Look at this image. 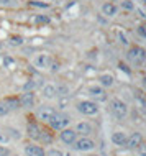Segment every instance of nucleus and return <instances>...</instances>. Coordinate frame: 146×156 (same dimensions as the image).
<instances>
[{
    "mask_svg": "<svg viewBox=\"0 0 146 156\" xmlns=\"http://www.w3.org/2000/svg\"><path fill=\"white\" fill-rule=\"evenodd\" d=\"M35 62L38 67H41V69H46V67H49V64H51V58H49L48 54H40Z\"/></svg>",
    "mask_w": 146,
    "mask_h": 156,
    "instance_id": "obj_13",
    "label": "nucleus"
},
{
    "mask_svg": "<svg viewBox=\"0 0 146 156\" xmlns=\"http://www.w3.org/2000/svg\"><path fill=\"white\" fill-rule=\"evenodd\" d=\"M102 13L107 15V16H113L116 13V7L113 3H103L102 5Z\"/></svg>",
    "mask_w": 146,
    "mask_h": 156,
    "instance_id": "obj_17",
    "label": "nucleus"
},
{
    "mask_svg": "<svg viewBox=\"0 0 146 156\" xmlns=\"http://www.w3.org/2000/svg\"><path fill=\"white\" fill-rule=\"evenodd\" d=\"M69 115H66V113H54L53 115V119L49 120V123H51V126L54 130H62V128H66V126L69 125Z\"/></svg>",
    "mask_w": 146,
    "mask_h": 156,
    "instance_id": "obj_3",
    "label": "nucleus"
},
{
    "mask_svg": "<svg viewBox=\"0 0 146 156\" xmlns=\"http://www.w3.org/2000/svg\"><path fill=\"white\" fill-rule=\"evenodd\" d=\"M5 100H7V104H8V108H10V112H12V110H18V108L22 107L18 99H5Z\"/></svg>",
    "mask_w": 146,
    "mask_h": 156,
    "instance_id": "obj_19",
    "label": "nucleus"
},
{
    "mask_svg": "<svg viewBox=\"0 0 146 156\" xmlns=\"http://www.w3.org/2000/svg\"><path fill=\"white\" fill-rule=\"evenodd\" d=\"M54 113H56V110H54L53 107H46V105H44V107H41L40 110H38V117L41 120H46V122H49L53 119V115Z\"/></svg>",
    "mask_w": 146,
    "mask_h": 156,
    "instance_id": "obj_9",
    "label": "nucleus"
},
{
    "mask_svg": "<svg viewBox=\"0 0 146 156\" xmlns=\"http://www.w3.org/2000/svg\"><path fill=\"white\" fill-rule=\"evenodd\" d=\"M92 156H95V154H92Z\"/></svg>",
    "mask_w": 146,
    "mask_h": 156,
    "instance_id": "obj_40",
    "label": "nucleus"
},
{
    "mask_svg": "<svg viewBox=\"0 0 146 156\" xmlns=\"http://www.w3.org/2000/svg\"><path fill=\"white\" fill-rule=\"evenodd\" d=\"M141 2H143V3H146V0H141Z\"/></svg>",
    "mask_w": 146,
    "mask_h": 156,
    "instance_id": "obj_39",
    "label": "nucleus"
},
{
    "mask_svg": "<svg viewBox=\"0 0 146 156\" xmlns=\"http://www.w3.org/2000/svg\"><path fill=\"white\" fill-rule=\"evenodd\" d=\"M74 145H76V150H79V151H90L95 148V143L87 136H82L81 140H76Z\"/></svg>",
    "mask_w": 146,
    "mask_h": 156,
    "instance_id": "obj_5",
    "label": "nucleus"
},
{
    "mask_svg": "<svg viewBox=\"0 0 146 156\" xmlns=\"http://www.w3.org/2000/svg\"><path fill=\"white\" fill-rule=\"evenodd\" d=\"M44 156H62V151L61 150H56V148H53V150H49Z\"/></svg>",
    "mask_w": 146,
    "mask_h": 156,
    "instance_id": "obj_32",
    "label": "nucleus"
},
{
    "mask_svg": "<svg viewBox=\"0 0 146 156\" xmlns=\"http://www.w3.org/2000/svg\"><path fill=\"white\" fill-rule=\"evenodd\" d=\"M99 81H100V84H102L103 87H112L113 86V76L112 74H102L99 77Z\"/></svg>",
    "mask_w": 146,
    "mask_h": 156,
    "instance_id": "obj_18",
    "label": "nucleus"
},
{
    "mask_svg": "<svg viewBox=\"0 0 146 156\" xmlns=\"http://www.w3.org/2000/svg\"><path fill=\"white\" fill-rule=\"evenodd\" d=\"M112 141H113L115 145H118V146H123L125 143H127V135H125L123 132H115L113 135H112Z\"/></svg>",
    "mask_w": 146,
    "mask_h": 156,
    "instance_id": "obj_15",
    "label": "nucleus"
},
{
    "mask_svg": "<svg viewBox=\"0 0 146 156\" xmlns=\"http://www.w3.org/2000/svg\"><path fill=\"white\" fill-rule=\"evenodd\" d=\"M141 141H143L141 133H133L130 138H127V143H125V145H127L130 150H135V148H138V146L141 145Z\"/></svg>",
    "mask_w": 146,
    "mask_h": 156,
    "instance_id": "obj_8",
    "label": "nucleus"
},
{
    "mask_svg": "<svg viewBox=\"0 0 146 156\" xmlns=\"http://www.w3.org/2000/svg\"><path fill=\"white\" fill-rule=\"evenodd\" d=\"M10 133H13L12 136H13V138H16V140L20 138V133H18V130H16V132H15V130H10Z\"/></svg>",
    "mask_w": 146,
    "mask_h": 156,
    "instance_id": "obj_35",
    "label": "nucleus"
},
{
    "mask_svg": "<svg viewBox=\"0 0 146 156\" xmlns=\"http://www.w3.org/2000/svg\"><path fill=\"white\" fill-rule=\"evenodd\" d=\"M35 22L38 23V25H48L49 23V18H48V16H44V15H36Z\"/></svg>",
    "mask_w": 146,
    "mask_h": 156,
    "instance_id": "obj_24",
    "label": "nucleus"
},
{
    "mask_svg": "<svg viewBox=\"0 0 146 156\" xmlns=\"http://www.w3.org/2000/svg\"><path fill=\"white\" fill-rule=\"evenodd\" d=\"M122 7L125 8V10H133V8H135V5H133L131 0H123V2H122Z\"/></svg>",
    "mask_w": 146,
    "mask_h": 156,
    "instance_id": "obj_29",
    "label": "nucleus"
},
{
    "mask_svg": "<svg viewBox=\"0 0 146 156\" xmlns=\"http://www.w3.org/2000/svg\"><path fill=\"white\" fill-rule=\"evenodd\" d=\"M8 141H10L8 133H5V132H2V130H0V145H5V143H8Z\"/></svg>",
    "mask_w": 146,
    "mask_h": 156,
    "instance_id": "obj_28",
    "label": "nucleus"
},
{
    "mask_svg": "<svg viewBox=\"0 0 146 156\" xmlns=\"http://www.w3.org/2000/svg\"><path fill=\"white\" fill-rule=\"evenodd\" d=\"M76 133H81V135H84V136H87V135L92 133V125L87 123V122H79L76 125Z\"/></svg>",
    "mask_w": 146,
    "mask_h": 156,
    "instance_id": "obj_10",
    "label": "nucleus"
},
{
    "mask_svg": "<svg viewBox=\"0 0 146 156\" xmlns=\"http://www.w3.org/2000/svg\"><path fill=\"white\" fill-rule=\"evenodd\" d=\"M43 97L44 99H53V97H56V86H53V84L44 86L43 87Z\"/></svg>",
    "mask_w": 146,
    "mask_h": 156,
    "instance_id": "obj_16",
    "label": "nucleus"
},
{
    "mask_svg": "<svg viewBox=\"0 0 146 156\" xmlns=\"http://www.w3.org/2000/svg\"><path fill=\"white\" fill-rule=\"evenodd\" d=\"M140 33L146 38V27H140Z\"/></svg>",
    "mask_w": 146,
    "mask_h": 156,
    "instance_id": "obj_36",
    "label": "nucleus"
},
{
    "mask_svg": "<svg viewBox=\"0 0 146 156\" xmlns=\"http://www.w3.org/2000/svg\"><path fill=\"white\" fill-rule=\"evenodd\" d=\"M128 59H130L135 66H140L146 61V51L140 46H133V48L128 51Z\"/></svg>",
    "mask_w": 146,
    "mask_h": 156,
    "instance_id": "obj_1",
    "label": "nucleus"
},
{
    "mask_svg": "<svg viewBox=\"0 0 146 156\" xmlns=\"http://www.w3.org/2000/svg\"><path fill=\"white\" fill-rule=\"evenodd\" d=\"M0 5H5V7H16V5H18V0H0Z\"/></svg>",
    "mask_w": 146,
    "mask_h": 156,
    "instance_id": "obj_27",
    "label": "nucleus"
},
{
    "mask_svg": "<svg viewBox=\"0 0 146 156\" xmlns=\"http://www.w3.org/2000/svg\"><path fill=\"white\" fill-rule=\"evenodd\" d=\"M25 154L26 156H44V151L36 145H26L25 146Z\"/></svg>",
    "mask_w": 146,
    "mask_h": 156,
    "instance_id": "obj_11",
    "label": "nucleus"
},
{
    "mask_svg": "<svg viewBox=\"0 0 146 156\" xmlns=\"http://www.w3.org/2000/svg\"><path fill=\"white\" fill-rule=\"evenodd\" d=\"M38 140H41L43 143H51V140H53V138L49 136V135H48L46 132H40V136H38Z\"/></svg>",
    "mask_w": 146,
    "mask_h": 156,
    "instance_id": "obj_25",
    "label": "nucleus"
},
{
    "mask_svg": "<svg viewBox=\"0 0 146 156\" xmlns=\"http://www.w3.org/2000/svg\"><path fill=\"white\" fill-rule=\"evenodd\" d=\"M77 108H79V112L84 113V115H95V113L99 112L97 104L92 102V100H82V102L77 105Z\"/></svg>",
    "mask_w": 146,
    "mask_h": 156,
    "instance_id": "obj_4",
    "label": "nucleus"
},
{
    "mask_svg": "<svg viewBox=\"0 0 146 156\" xmlns=\"http://www.w3.org/2000/svg\"><path fill=\"white\" fill-rule=\"evenodd\" d=\"M30 5L31 7H38V8H48V3L46 2H35V0H31Z\"/></svg>",
    "mask_w": 146,
    "mask_h": 156,
    "instance_id": "obj_31",
    "label": "nucleus"
},
{
    "mask_svg": "<svg viewBox=\"0 0 146 156\" xmlns=\"http://www.w3.org/2000/svg\"><path fill=\"white\" fill-rule=\"evenodd\" d=\"M20 105L22 107H26V108H30L35 105V95H33V92H25V94H22V97H20Z\"/></svg>",
    "mask_w": 146,
    "mask_h": 156,
    "instance_id": "obj_7",
    "label": "nucleus"
},
{
    "mask_svg": "<svg viewBox=\"0 0 146 156\" xmlns=\"http://www.w3.org/2000/svg\"><path fill=\"white\" fill-rule=\"evenodd\" d=\"M22 44H23L22 36H12L10 38V46H22Z\"/></svg>",
    "mask_w": 146,
    "mask_h": 156,
    "instance_id": "obj_22",
    "label": "nucleus"
},
{
    "mask_svg": "<svg viewBox=\"0 0 146 156\" xmlns=\"http://www.w3.org/2000/svg\"><path fill=\"white\" fill-rule=\"evenodd\" d=\"M36 86H38V82H35V81H30V82H26V84L23 86V90H25V92H30V90H33V89H35Z\"/></svg>",
    "mask_w": 146,
    "mask_h": 156,
    "instance_id": "obj_26",
    "label": "nucleus"
},
{
    "mask_svg": "<svg viewBox=\"0 0 146 156\" xmlns=\"http://www.w3.org/2000/svg\"><path fill=\"white\" fill-rule=\"evenodd\" d=\"M143 87H144V90H146V77L143 79Z\"/></svg>",
    "mask_w": 146,
    "mask_h": 156,
    "instance_id": "obj_37",
    "label": "nucleus"
},
{
    "mask_svg": "<svg viewBox=\"0 0 146 156\" xmlns=\"http://www.w3.org/2000/svg\"><path fill=\"white\" fill-rule=\"evenodd\" d=\"M138 150H140V153L143 154V156H146V145H144L143 141H141V145L138 146Z\"/></svg>",
    "mask_w": 146,
    "mask_h": 156,
    "instance_id": "obj_34",
    "label": "nucleus"
},
{
    "mask_svg": "<svg viewBox=\"0 0 146 156\" xmlns=\"http://www.w3.org/2000/svg\"><path fill=\"white\" fill-rule=\"evenodd\" d=\"M110 110L116 119H123L128 113V107H127V104L122 102L120 99H113V100H110Z\"/></svg>",
    "mask_w": 146,
    "mask_h": 156,
    "instance_id": "obj_2",
    "label": "nucleus"
},
{
    "mask_svg": "<svg viewBox=\"0 0 146 156\" xmlns=\"http://www.w3.org/2000/svg\"><path fill=\"white\" fill-rule=\"evenodd\" d=\"M0 49H3V41H0Z\"/></svg>",
    "mask_w": 146,
    "mask_h": 156,
    "instance_id": "obj_38",
    "label": "nucleus"
},
{
    "mask_svg": "<svg viewBox=\"0 0 146 156\" xmlns=\"http://www.w3.org/2000/svg\"><path fill=\"white\" fill-rule=\"evenodd\" d=\"M8 112H10V108H8V104H7V100H0V117L7 115Z\"/></svg>",
    "mask_w": 146,
    "mask_h": 156,
    "instance_id": "obj_21",
    "label": "nucleus"
},
{
    "mask_svg": "<svg viewBox=\"0 0 146 156\" xmlns=\"http://www.w3.org/2000/svg\"><path fill=\"white\" fill-rule=\"evenodd\" d=\"M40 126L36 125V123H28L26 126V135L30 138H33V140H38V136H40Z\"/></svg>",
    "mask_w": 146,
    "mask_h": 156,
    "instance_id": "obj_12",
    "label": "nucleus"
},
{
    "mask_svg": "<svg viewBox=\"0 0 146 156\" xmlns=\"http://www.w3.org/2000/svg\"><path fill=\"white\" fill-rule=\"evenodd\" d=\"M0 156H10V150L5 146H0Z\"/></svg>",
    "mask_w": 146,
    "mask_h": 156,
    "instance_id": "obj_33",
    "label": "nucleus"
},
{
    "mask_svg": "<svg viewBox=\"0 0 146 156\" xmlns=\"http://www.w3.org/2000/svg\"><path fill=\"white\" fill-rule=\"evenodd\" d=\"M56 95H57V97L68 95V87H64V86H56Z\"/></svg>",
    "mask_w": 146,
    "mask_h": 156,
    "instance_id": "obj_23",
    "label": "nucleus"
},
{
    "mask_svg": "<svg viewBox=\"0 0 146 156\" xmlns=\"http://www.w3.org/2000/svg\"><path fill=\"white\" fill-rule=\"evenodd\" d=\"M61 140L64 141V143H68V145H72V143L77 140V133H76V130L62 128V132H61Z\"/></svg>",
    "mask_w": 146,
    "mask_h": 156,
    "instance_id": "obj_6",
    "label": "nucleus"
},
{
    "mask_svg": "<svg viewBox=\"0 0 146 156\" xmlns=\"http://www.w3.org/2000/svg\"><path fill=\"white\" fill-rule=\"evenodd\" d=\"M68 105H69V97H68V95L61 97V100H59V108H66Z\"/></svg>",
    "mask_w": 146,
    "mask_h": 156,
    "instance_id": "obj_30",
    "label": "nucleus"
},
{
    "mask_svg": "<svg viewBox=\"0 0 146 156\" xmlns=\"http://www.w3.org/2000/svg\"><path fill=\"white\" fill-rule=\"evenodd\" d=\"M89 95L95 97V99H100V100L105 99V92H103V89H102V87H97V86L89 87Z\"/></svg>",
    "mask_w": 146,
    "mask_h": 156,
    "instance_id": "obj_14",
    "label": "nucleus"
},
{
    "mask_svg": "<svg viewBox=\"0 0 146 156\" xmlns=\"http://www.w3.org/2000/svg\"><path fill=\"white\" fill-rule=\"evenodd\" d=\"M2 64H3V67H8V69H13V67H15V61L12 59L10 56H3V58H2Z\"/></svg>",
    "mask_w": 146,
    "mask_h": 156,
    "instance_id": "obj_20",
    "label": "nucleus"
}]
</instances>
